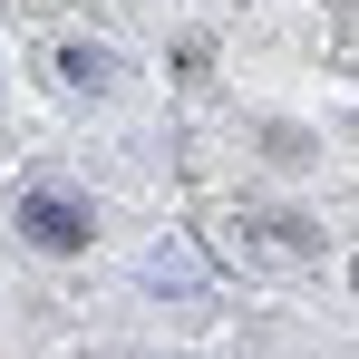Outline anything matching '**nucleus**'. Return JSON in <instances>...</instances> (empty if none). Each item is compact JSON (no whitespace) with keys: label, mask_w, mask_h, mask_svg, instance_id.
I'll return each mask as SVG.
<instances>
[{"label":"nucleus","mask_w":359,"mask_h":359,"mask_svg":"<svg viewBox=\"0 0 359 359\" xmlns=\"http://www.w3.org/2000/svg\"><path fill=\"white\" fill-rule=\"evenodd\" d=\"M20 233L39 243V252H78V243L97 233V204H88L78 184H29V194H20Z\"/></svg>","instance_id":"nucleus-1"},{"label":"nucleus","mask_w":359,"mask_h":359,"mask_svg":"<svg viewBox=\"0 0 359 359\" xmlns=\"http://www.w3.org/2000/svg\"><path fill=\"white\" fill-rule=\"evenodd\" d=\"M59 78H68V88H107V59H97L88 39H68V49H59Z\"/></svg>","instance_id":"nucleus-2"},{"label":"nucleus","mask_w":359,"mask_h":359,"mask_svg":"<svg viewBox=\"0 0 359 359\" xmlns=\"http://www.w3.org/2000/svg\"><path fill=\"white\" fill-rule=\"evenodd\" d=\"M350 292H359V262H350Z\"/></svg>","instance_id":"nucleus-3"}]
</instances>
